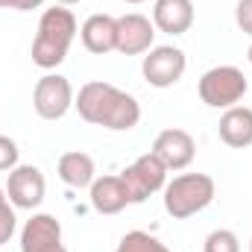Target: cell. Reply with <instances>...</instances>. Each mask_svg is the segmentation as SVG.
Wrapping results in <instances>:
<instances>
[{"label": "cell", "mask_w": 252, "mask_h": 252, "mask_svg": "<svg viewBox=\"0 0 252 252\" xmlns=\"http://www.w3.org/2000/svg\"><path fill=\"white\" fill-rule=\"evenodd\" d=\"M250 252H252V238H250Z\"/></svg>", "instance_id": "obj_27"}, {"label": "cell", "mask_w": 252, "mask_h": 252, "mask_svg": "<svg viewBox=\"0 0 252 252\" xmlns=\"http://www.w3.org/2000/svg\"><path fill=\"white\" fill-rule=\"evenodd\" d=\"M18 158H21V150H18L15 138L0 135V170H12V167H18Z\"/></svg>", "instance_id": "obj_20"}, {"label": "cell", "mask_w": 252, "mask_h": 252, "mask_svg": "<svg viewBox=\"0 0 252 252\" xmlns=\"http://www.w3.org/2000/svg\"><path fill=\"white\" fill-rule=\"evenodd\" d=\"M118 176H121V182H124V188H126L129 205L147 202L153 193L164 190V185H167V167L153 153L138 156L124 173H118Z\"/></svg>", "instance_id": "obj_5"}, {"label": "cell", "mask_w": 252, "mask_h": 252, "mask_svg": "<svg viewBox=\"0 0 252 252\" xmlns=\"http://www.w3.org/2000/svg\"><path fill=\"white\" fill-rule=\"evenodd\" d=\"M217 196V185L208 173H182L164 185V211L173 220H188L205 211Z\"/></svg>", "instance_id": "obj_3"}, {"label": "cell", "mask_w": 252, "mask_h": 252, "mask_svg": "<svg viewBox=\"0 0 252 252\" xmlns=\"http://www.w3.org/2000/svg\"><path fill=\"white\" fill-rule=\"evenodd\" d=\"M21 252H67L62 244V223L53 214H32L21 229Z\"/></svg>", "instance_id": "obj_10"}, {"label": "cell", "mask_w": 252, "mask_h": 252, "mask_svg": "<svg viewBox=\"0 0 252 252\" xmlns=\"http://www.w3.org/2000/svg\"><path fill=\"white\" fill-rule=\"evenodd\" d=\"M44 173L35 167V164H18L9 170V179H6V196L15 208H24V211H32L44 202Z\"/></svg>", "instance_id": "obj_8"}, {"label": "cell", "mask_w": 252, "mask_h": 252, "mask_svg": "<svg viewBox=\"0 0 252 252\" xmlns=\"http://www.w3.org/2000/svg\"><path fill=\"white\" fill-rule=\"evenodd\" d=\"M38 6H44V0H18V3H15L18 12H32V9H38Z\"/></svg>", "instance_id": "obj_22"}, {"label": "cell", "mask_w": 252, "mask_h": 252, "mask_svg": "<svg viewBox=\"0 0 252 252\" xmlns=\"http://www.w3.org/2000/svg\"><path fill=\"white\" fill-rule=\"evenodd\" d=\"M59 6H73V3H79V0H56Z\"/></svg>", "instance_id": "obj_24"}, {"label": "cell", "mask_w": 252, "mask_h": 252, "mask_svg": "<svg viewBox=\"0 0 252 252\" xmlns=\"http://www.w3.org/2000/svg\"><path fill=\"white\" fill-rule=\"evenodd\" d=\"M56 173L67 188H91V182L97 179V167H94V158L82 150H70L59 156V164H56Z\"/></svg>", "instance_id": "obj_16"}, {"label": "cell", "mask_w": 252, "mask_h": 252, "mask_svg": "<svg viewBox=\"0 0 252 252\" xmlns=\"http://www.w3.org/2000/svg\"><path fill=\"white\" fill-rule=\"evenodd\" d=\"M88 199H91V208L97 214H106V217L121 214L129 205V196H126L121 176H97L88 188Z\"/></svg>", "instance_id": "obj_14"}, {"label": "cell", "mask_w": 252, "mask_h": 252, "mask_svg": "<svg viewBox=\"0 0 252 252\" xmlns=\"http://www.w3.org/2000/svg\"><path fill=\"white\" fill-rule=\"evenodd\" d=\"M196 91H199V100L208 109H223L226 112V109L238 106L247 97L250 82H247V76H244L241 67H235V64H217V67H211V70H205L199 76Z\"/></svg>", "instance_id": "obj_4"}, {"label": "cell", "mask_w": 252, "mask_h": 252, "mask_svg": "<svg viewBox=\"0 0 252 252\" xmlns=\"http://www.w3.org/2000/svg\"><path fill=\"white\" fill-rule=\"evenodd\" d=\"M220 141L232 150H244L252 147V109L250 106H232L220 115Z\"/></svg>", "instance_id": "obj_15"}, {"label": "cell", "mask_w": 252, "mask_h": 252, "mask_svg": "<svg viewBox=\"0 0 252 252\" xmlns=\"http://www.w3.org/2000/svg\"><path fill=\"white\" fill-rule=\"evenodd\" d=\"M73 106L85 124L103 126L112 132H129L141 121V103L132 94H126L118 85L103 82V79L85 82L79 94L73 97Z\"/></svg>", "instance_id": "obj_1"}, {"label": "cell", "mask_w": 252, "mask_h": 252, "mask_svg": "<svg viewBox=\"0 0 252 252\" xmlns=\"http://www.w3.org/2000/svg\"><path fill=\"white\" fill-rule=\"evenodd\" d=\"M153 27L167 35H185L193 27V0H156Z\"/></svg>", "instance_id": "obj_13"}, {"label": "cell", "mask_w": 252, "mask_h": 252, "mask_svg": "<svg viewBox=\"0 0 252 252\" xmlns=\"http://www.w3.org/2000/svg\"><path fill=\"white\" fill-rule=\"evenodd\" d=\"M235 21H238V30L252 38V0H238V6H235Z\"/></svg>", "instance_id": "obj_21"}, {"label": "cell", "mask_w": 252, "mask_h": 252, "mask_svg": "<svg viewBox=\"0 0 252 252\" xmlns=\"http://www.w3.org/2000/svg\"><path fill=\"white\" fill-rule=\"evenodd\" d=\"M185 67H188L185 50H179L173 44H161V47L147 50V56L141 62V73L153 88H170L185 76Z\"/></svg>", "instance_id": "obj_7"}, {"label": "cell", "mask_w": 252, "mask_h": 252, "mask_svg": "<svg viewBox=\"0 0 252 252\" xmlns=\"http://www.w3.org/2000/svg\"><path fill=\"white\" fill-rule=\"evenodd\" d=\"M18 0H0V9H15Z\"/></svg>", "instance_id": "obj_23"}, {"label": "cell", "mask_w": 252, "mask_h": 252, "mask_svg": "<svg viewBox=\"0 0 252 252\" xmlns=\"http://www.w3.org/2000/svg\"><path fill=\"white\" fill-rule=\"evenodd\" d=\"M150 153H153L167 170H185L190 161H193V156H196V141H193V135H190L188 129L170 126V129H161V132L156 135Z\"/></svg>", "instance_id": "obj_9"}, {"label": "cell", "mask_w": 252, "mask_h": 252, "mask_svg": "<svg viewBox=\"0 0 252 252\" xmlns=\"http://www.w3.org/2000/svg\"><path fill=\"white\" fill-rule=\"evenodd\" d=\"M126 3H144V0H126Z\"/></svg>", "instance_id": "obj_26"}, {"label": "cell", "mask_w": 252, "mask_h": 252, "mask_svg": "<svg viewBox=\"0 0 252 252\" xmlns=\"http://www.w3.org/2000/svg\"><path fill=\"white\" fill-rule=\"evenodd\" d=\"M15 229H18V217H15V205L9 202V196H6V188H0V247L12 241V235H15Z\"/></svg>", "instance_id": "obj_19"}, {"label": "cell", "mask_w": 252, "mask_h": 252, "mask_svg": "<svg viewBox=\"0 0 252 252\" xmlns=\"http://www.w3.org/2000/svg\"><path fill=\"white\" fill-rule=\"evenodd\" d=\"M247 56H250V62H252V44H250V53H247Z\"/></svg>", "instance_id": "obj_25"}, {"label": "cell", "mask_w": 252, "mask_h": 252, "mask_svg": "<svg viewBox=\"0 0 252 252\" xmlns=\"http://www.w3.org/2000/svg\"><path fill=\"white\" fill-rule=\"evenodd\" d=\"M202 252H241V238L232 229H214L208 232Z\"/></svg>", "instance_id": "obj_18"}, {"label": "cell", "mask_w": 252, "mask_h": 252, "mask_svg": "<svg viewBox=\"0 0 252 252\" xmlns=\"http://www.w3.org/2000/svg\"><path fill=\"white\" fill-rule=\"evenodd\" d=\"M79 38H82V47L88 53H112L115 50V41H118V18L106 15V12H97V15H88L79 27Z\"/></svg>", "instance_id": "obj_12"}, {"label": "cell", "mask_w": 252, "mask_h": 252, "mask_svg": "<svg viewBox=\"0 0 252 252\" xmlns=\"http://www.w3.org/2000/svg\"><path fill=\"white\" fill-rule=\"evenodd\" d=\"M115 252H170V250L158 238H153L150 232L135 229V232H126L124 238H121V244H118Z\"/></svg>", "instance_id": "obj_17"}, {"label": "cell", "mask_w": 252, "mask_h": 252, "mask_svg": "<svg viewBox=\"0 0 252 252\" xmlns=\"http://www.w3.org/2000/svg\"><path fill=\"white\" fill-rule=\"evenodd\" d=\"M73 85L62 73H44L32 88V109L41 121H62L73 106Z\"/></svg>", "instance_id": "obj_6"}, {"label": "cell", "mask_w": 252, "mask_h": 252, "mask_svg": "<svg viewBox=\"0 0 252 252\" xmlns=\"http://www.w3.org/2000/svg\"><path fill=\"white\" fill-rule=\"evenodd\" d=\"M153 41H156V27L147 15L141 12H129L118 18V41H115V50L124 53V56H141L147 50H153Z\"/></svg>", "instance_id": "obj_11"}, {"label": "cell", "mask_w": 252, "mask_h": 252, "mask_svg": "<svg viewBox=\"0 0 252 252\" xmlns=\"http://www.w3.org/2000/svg\"><path fill=\"white\" fill-rule=\"evenodd\" d=\"M76 15L67 6H50L38 18V32L32 38V64L41 70H53L67 59V50L76 38Z\"/></svg>", "instance_id": "obj_2"}]
</instances>
